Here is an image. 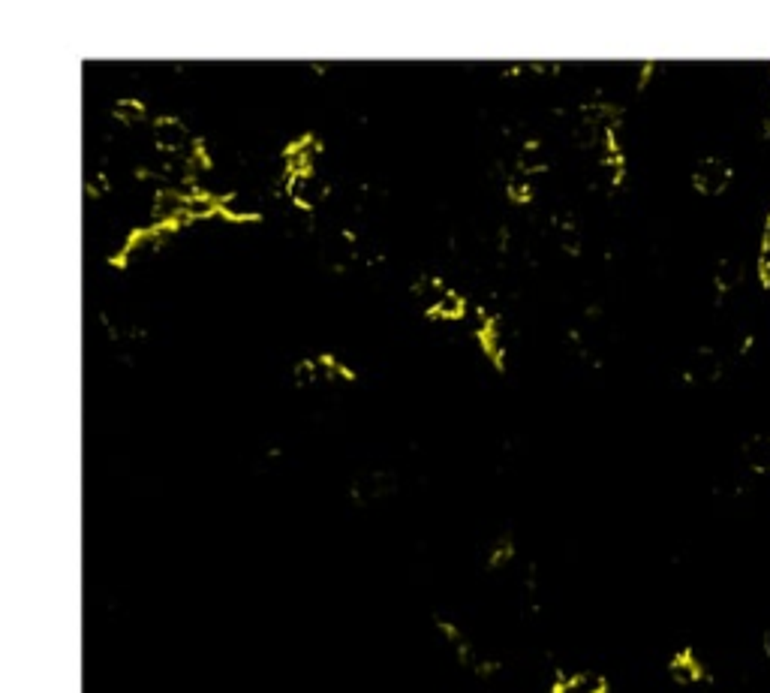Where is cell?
<instances>
[{
  "label": "cell",
  "mask_w": 770,
  "mask_h": 693,
  "mask_svg": "<svg viewBox=\"0 0 770 693\" xmlns=\"http://www.w3.org/2000/svg\"><path fill=\"white\" fill-rule=\"evenodd\" d=\"M732 175L734 172L725 160H719V157H705V160H698V167H695V172H692V184L698 193L719 196L728 184H732Z\"/></svg>",
  "instance_id": "obj_1"
},
{
  "label": "cell",
  "mask_w": 770,
  "mask_h": 693,
  "mask_svg": "<svg viewBox=\"0 0 770 693\" xmlns=\"http://www.w3.org/2000/svg\"><path fill=\"white\" fill-rule=\"evenodd\" d=\"M551 693H608V681L599 672L590 670H575V672H560L554 679Z\"/></svg>",
  "instance_id": "obj_2"
},
{
  "label": "cell",
  "mask_w": 770,
  "mask_h": 693,
  "mask_svg": "<svg viewBox=\"0 0 770 693\" xmlns=\"http://www.w3.org/2000/svg\"><path fill=\"white\" fill-rule=\"evenodd\" d=\"M743 458L758 474H770V434H756L743 443Z\"/></svg>",
  "instance_id": "obj_3"
},
{
  "label": "cell",
  "mask_w": 770,
  "mask_h": 693,
  "mask_svg": "<svg viewBox=\"0 0 770 693\" xmlns=\"http://www.w3.org/2000/svg\"><path fill=\"white\" fill-rule=\"evenodd\" d=\"M714 280L723 293H734L743 284V262L734 260V257L719 260L716 269H714Z\"/></svg>",
  "instance_id": "obj_4"
},
{
  "label": "cell",
  "mask_w": 770,
  "mask_h": 693,
  "mask_svg": "<svg viewBox=\"0 0 770 693\" xmlns=\"http://www.w3.org/2000/svg\"><path fill=\"white\" fill-rule=\"evenodd\" d=\"M668 672H672V679L677 684H695L705 679V670H701V663L692 654H677L672 660V666H668Z\"/></svg>",
  "instance_id": "obj_5"
},
{
  "label": "cell",
  "mask_w": 770,
  "mask_h": 693,
  "mask_svg": "<svg viewBox=\"0 0 770 693\" xmlns=\"http://www.w3.org/2000/svg\"><path fill=\"white\" fill-rule=\"evenodd\" d=\"M427 313H430V317H436V320H461L463 313H467V299H463L461 293H454V290H445L443 299L436 302Z\"/></svg>",
  "instance_id": "obj_6"
},
{
  "label": "cell",
  "mask_w": 770,
  "mask_h": 693,
  "mask_svg": "<svg viewBox=\"0 0 770 693\" xmlns=\"http://www.w3.org/2000/svg\"><path fill=\"white\" fill-rule=\"evenodd\" d=\"M145 115H148V109H145V103L142 100H118L114 103V118H118L121 124H142L145 121Z\"/></svg>",
  "instance_id": "obj_7"
},
{
  "label": "cell",
  "mask_w": 770,
  "mask_h": 693,
  "mask_svg": "<svg viewBox=\"0 0 770 693\" xmlns=\"http://www.w3.org/2000/svg\"><path fill=\"white\" fill-rule=\"evenodd\" d=\"M758 271H761V280H765V284H770V214H767V220H765V229H761Z\"/></svg>",
  "instance_id": "obj_8"
},
{
  "label": "cell",
  "mask_w": 770,
  "mask_h": 693,
  "mask_svg": "<svg viewBox=\"0 0 770 693\" xmlns=\"http://www.w3.org/2000/svg\"><path fill=\"white\" fill-rule=\"evenodd\" d=\"M765 648H767V654H770V630H767V637H765Z\"/></svg>",
  "instance_id": "obj_9"
}]
</instances>
